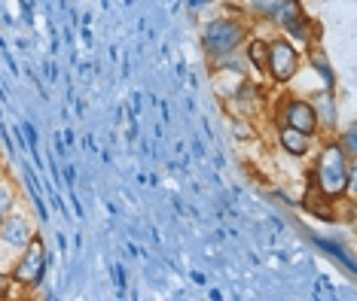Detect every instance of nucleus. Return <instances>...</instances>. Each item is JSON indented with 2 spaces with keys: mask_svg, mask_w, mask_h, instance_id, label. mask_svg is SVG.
Wrapping results in <instances>:
<instances>
[{
  "mask_svg": "<svg viewBox=\"0 0 357 301\" xmlns=\"http://www.w3.org/2000/svg\"><path fill=\"white\" fill-rule=\"evenodd\" d=\"M312 180H314V192L327 201H342L348 189H351L354 165L345 158V152L339 149L333 137H324V146H321L318 158H314Z\"/></svg>",
  "mask_w": 357,
  "mask_h": 301,
  "instance_id": "obj_1",
  "label": "nucleus"
},
{
  "mask_svg": "<svg viewBox=\"0 0 357 301\" xmlns=\"http://www.w3.org/2000/svg\"><path fill=\"white\" fill-rule=\"evenodd\" d=\"M248 24L238 19H211L202 28V46H205L208 58H226V55L238 52L248 40Z\"/></svg>",
  "mask_w": 357,
  "mask_h": 301,
  "instance_id": "obj_2",
  "label": "nucleus"
},
{
  "mask_svg": "<svg viewBox=\"0 0 357 301\" xmlns=\"http://www.w3.org/2000/svg\"><path fill=\"white\" fill-rule=\"evenodd\" d=\"M43 277H46V243L40 234H34L25 243V250H19L10 262V280L13 286L31 292L43 283Z\"/></svg>",
  "mask_w": 357,
  "mask_h": 301,
  "instance_id": "obj_3",
  "label": "nucleus"
},
{
  "mask_svg": "<svg viewBox=\"0 0 357 301\" xmlns=\"http://www.w3.org/2000/svg\"><path fill=\"white\" fill-rule=\"evenodd\" d=\"M299 67H303V55H299L296 43L290 37H272L269 40V58H266V76L275 86H287L296 79Z\"/></svg>",
  "mask_w": 357,
  "mask_h": 301,
  "instance_id": "obj_4",
  "label": "nucleus"
},
{
  "mask_svg": "<svg viewBox=\"0 0 357 301\" xmlns=\"http://www.w3.org/2000/svg\"><path fill=\"white\" fill-rule=\"evenodd\" d=\"M275 122L278 128H296L308 137H318V113H314V104L308 97H299L294 92L281 95L275 101Z\"/></svg>",
  "mask_w": 357,
  "mask_h": 301,
  "instance_id": "obj_5",
  "label": "nucleus"
},
{
  "mask_svg": "<svg viewBox=\"0 0 357 301\" xmlns=\"http://www.w3.org/2000/svg\"><path fill=\"white\" fill-rule=\"evenodd\" d=\"M34 234H37V229H34V222H31V216L13 210V213L0 222V247L19 253V250H25V243L34 238Z\"/></svg>",
  "mask_w": 357,
  "mask_h": 301,
  "instance_id": "obj_6",
  "label": "nucleus"
},
{
  "mask_svg": "<svg viewBox=\"0 0 357 301\" xmlns=\"http://www.w3.org/2000/svg\"><path fill=\"white\" fill-rule=\"evenodd\" d=\"M314 113H318V137H333L339 131V104L333 92H321L318 97H312Z\"/></svg>",
  "mask_w": 357,
  "mask_h": 301,
  "instance_id": "obj_7",
  "label": "nucleus"
},
{
  "mask_svg": "<svg viewBox=\"0 0 357 301\" xmlns=\"http://www.w3.org/2000/svg\"><path fill=\"white\" fill-rule=\"evenodd\" d=\"M314 140H318V137H308L303 131H296V128H284V125L278 128V146H281V152H287L290 158L312 156Z\"/></svg>",
  "mask_w": 357,
  "mask_h": 301,
  "instance_id": "obj_8",
  "label": "nucleus"
},
{
  "mask_svg": "<svg viewBox=\"0 0 357 301\" xmlns=\"http://www.w3.org/2000/svg\"><path fill=\"white\" fill-rule=\"evenodd\" d=\"M245 58L257 73H266V58H269V40L266 37H248L245 40Z\"/></svg>",
  "mask_w": 357,
  "mask_h": 301,
  "instance_id": "obj_9",
  "label": "nucleus"
},
{
  "mask_svg": "<svg viewBox=\"0 0 357 301\" xmlns=\"http://www.w3.org/2000/svg\"><path fill=\"white\" fill-rule=\"evenodd\" d=\"M284 0H248V10L254 19H263V22H272V15L278 13V6Z\"/></svg>",
  "mask_w": 357,
  "mask_h": 301,
  "instance_id": "obj_10",
  "label": "nucleus"
},
{
  "mask_svg": "<svg viewBox=\"0 0 357 301\" xmlns=\"http://www.w3.org/2000/svg\"><path fill=\"white\" fill-rule=\"evenodd\" d=\"M15 210V186L10 180H0V222Z\"/></svg>",
  "mask_w": 357,
  "mask_h": 301,
  "instance_id": "obj_11",
  "label": "nucleus"
},
{
  "mask_svg": "<svg viewBox=\"0 0 357 301\" xmlns=\"http://www.w3.org/2000/svg\"><path fill=\"white\" fill-rule=\"evenodd\" d=\"M10 289H13L10 271H0V301H3V298H10Z\"/></svg>",
  "mask_w": 357,
  "mask_h": 301,
  "instance_id": "obj_12",
  "label": "nucleus"
}]
</instances>
